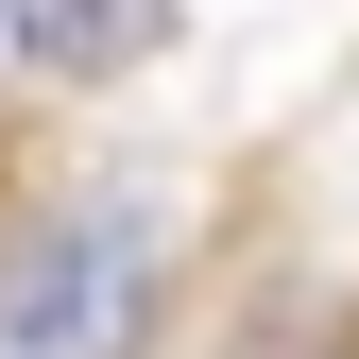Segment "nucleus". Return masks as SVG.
Returning <instances> with one entry per match:
<instances>
[{
    "label": "nucleus",
    "instance_id": "1",
    "mask_svg": "<svg viewBox=\"0 0 359 359\" xmlns=\"http://www.w3.org/2000/svg\"><path fill=\"white\" fill-rule=\"evenodd\" d=\"M189 205L154 171H86V189L0 205V359H154Z\"/></svg>",
    "mask_w": 359,
    "mask_h": 359
},
{
    "label": "nucleus",
    "instance_id": "3",
    "mask_svg": "<svg viewBox=\"0 0 359 359\" xmlns=\"http://www.w3.org/2000/svg\"><path fill=\"white\" fill-rule=\"evenodd\" d=\"M308 359H359V342H308Z\"/></svg>",
    "mask_w": 359,
    "mask_h": 359
},
{
    "label": "nucleus",
    "instance_id": "2",
    "mask_svg": "<svg viewBox=\"0 0 359 359\" xmlns=\"http://www.w3.org/2000/svg\"><path fill=\"white\" fill-rule=\"evenodd\" d=\"M171 52V0H0V86H120Z\"/></svg>",
    "mask_w": 359,
    "mask_h": 359
}]
</instances>
